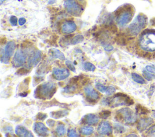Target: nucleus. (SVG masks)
<instances>
[{
  "label": "nucleus",
  "mask_w": 155,
  "mask_h": 137,
  "mask_svg": "<svg viewBox=\"0 0 155 137\" xmlns=\"http://www.w3.org/2000/svg\"><path fill=\"white\" fill-rule=\"evenodd\" d=\"M70 72L67 68H57L53 70V76L57 80H62L67 79L69 76Z\"/></svg>",
  "instance_id": "10"
},
{
  "label": "nucleus",
  "mask_w": 155,
  "mask_h": 137,
  "mask_svg": "<svg viewBox=\"0 0 155 137\" xmlns=\"http://www.w3.org/2000/svg\"><path fill=\"white\" fill-rule=\"evenodd\" d=\"M145 134L146 136H155V125L148 128L145 132Z\"/></svg>",
  "instance_id": "31"
},
{
  "label": "nucleus",
  "mask_w": 155,
  "mask_h": 137,
  "mask_svg": "<svg viewBox=\"0 0 155 137\" xmlns=\"http://www.w3.org/2000/svg\"><path fill=\"white\" fill-rule=\"evenodd\" d=\"M47 115L43 113H39L37 115V119L39 120H44L47 118Z\"/></svg>",
  "instance_id": "38"
},
{
  "label": "nucleus",
  "mask_w": 155,
  "mask_h": 137,
  "mask_svg": "<svg viewBox=\"0 0 155 137\" xmlns=\"http://www.w3.org/2000/svg\"><path fill=\"white\" fill-rule=\"evenodd\" d=\"M116 120L123 122L127 125H132L137 121V115L128 108H122L116 113L115 116Z\"/></svg>",
  "instance_id": "5"
},
{
  "label": "nucleus",
  "mask_w": 155,
  "mask_h": 137,
  "mask_svg": "<svg viewBox=\"0 0 155 137\" xmlns=\"http://www.w3.org/2000/svg\"><path fill=\"white\" fill-rule=\"evenodd\" d=\"M56 84L53 82H46L39 85L35 91V95L38 99H50L56 93Z\"/></svg>",
  "instance_id": "3"
},
{
  "label": "nucleus",
  "mask_w": 155,
  "mask_h": 137,
  "mask_svg": "<svg viewBox=\"0 0 155 137\" xmlns=\"http://www.w3.org/2000/svg\"><path fill=\"white\" fill-rule=\"evenodd\" d=\"M110 115H111V112L110 111V110H102V111L99 112V118L105 120L108 118V117L110 116Z\"/></svg>",
  "instance_id": "28"
},
{
  "label": "nucleus",
  "mask_w": 155,
  "mask_h": 137,
  "mask_svg": "<svg viewBox=\"0 0 155 137\" xmlns=\"http://www.w3.org/2000/svg\"><path fill=\"white\" fill-rule=\"evenodd\" d=\"M114 130L116 133L117 134H123L126 131V128L119 124H115Z\"/></svg>",
  "instance_id": "26"
},
{
  "label": "nucleus",
  "mask_w": 155,
  "mask_h": 137,
  "mask_svg": "<svg viewBox=\"0 0 155 137\" xmlns=\"http://www.w3.org/2000/svg\"><path fill=\"white\" fill-rule=\"evenodd\" d=\"M94 131V129L93 127L91 126H84L81 128L80 129V132L81 133L84 135H90L92 134V133Z\"/></svg>",
  "instance_id": "21"
},
{
  "label": "nucleus",
  "mask_w": 155,
  "mask_h": 137,
  "mask_svg": "<svg viewBox=\"0 0 155 137\" xmlns=\"http://www.w3.org/2000/svg\"><path fill=\"white\" fill-rule=\"evenodd\" d=\"M106 105L110 106L115 105V106H130L134 103V102L130 97H128L126 94L122 93H118L114 95L113 98L111 99H107L106 100Z\"/></svg>",
  "instance_id": "6"
},
{
  "label": "nucleus",
  "mask_w": 155,
  "mask_h": 137,
  "mask_svg": "<svg viewBox=\"0 0 155 137\" xmlns=\"http://www.w3.org/2000/svg\"><path fill=\"white\" fill-rule=\"evenodd\" d=\"M26 61V55L21 50H18L13 58L12 65L14 67H20L24 64Z\"/></svg>",
  "instance_id": "9"
},
{
  "label": "nucleus",
  "mask_w": 155,
  "mask_h": 137,
  "mask_svg": "<svg viewBox=\"0 0 155 137\" xmlns=\"http://www.w3.org/2000/svg\"><path fill=\"white\" fill-rule=\"evenodd\" d=\"M9 22L12 26H13V27H15V26H16L18 24V19L16 16L12 15L10 17Z\"/></svg>",
  "instance_id": "32"
},
{
  "label": "nucleus",
  "mask_w": 155,
  "mask_h": 137,
  "mask_svg": "<svg viewBox=\"0 0 155 137\" xmlns=\"http://www.w3.org/2000/svg\"><path fill=\"white\" fill-rule=\"evenodd\" d=\"M15 134L18 136L21 137H34V135L31 132L23 126H18L15 129Z\"/></svg>",
  "instance_id": "18"
},
{
  "label": "nucleus",
  "mask_w": 155,
  "mask_h": 137,
  "mask_svg": "<svg viewBox=\"0 0 155 137\" xmlns=\"http://www.w3.org/2000/svg\"><path fill=\"white\" fill-rule=\"evenodd\" d=\"M16 48L15 43L13 41L9 42L5 45L4 49V53L3 54L1 61L2 63L8 64L10 61V57L14 55Z\"/></svg>",
  "instance_id": "8"
},
{
  "label": "nucleus",
  "mask_w": 155,
  "mask_h": 137,
  "mask_svg": "<svg viewBox=\"0 0 155 137\" xmlns=\"http://www.w3.org/2000/svg\"><path fill=\"white\" fill-rule=\"evenodd\" d=\"M134 9L130 4L125 5L118 10L116 15V21L118 25L123 27L130 22L134 16Z\"/></svg>",
  "instance_id": "2"
},
{
  "label": "nucleus",
  "mask_w": 155,
  "mask_h": 137,
  "mask_svg": "<svg viewBox=\"0 0 155 137\" xmlns=\"http://www.w3.org/2000/svg\"><path fill=\"white\" fill-rule=\"evenodd\" d=\"M99 117L95 114H88L85 115L82 119L84 124L90 126H95L99 122Z\"/></svg>",
  "instance_id": "17"
},
{
  "label": "nucleus",
  "mask_w": 155,
  "mask_h": 137,
  "mask_svg": "<svg viewBox=\"0 0 155 137\" xmlns=\"http://www.w3.org/2000/svg\"><path fill=\"white\" fill-rule=\"evenodd\" d=\"M64 7L69 14L74 16H80L82 12V6L76 1V0H66L64 2Z\"/></svg>",
  "instance_id": "7"
},
{
  "label": "nucleus",
  "mask_w": 155,
  "mask_h": 137,
  "mask_svg": "<svg viewBox=\"0 0 155 137\" xmlns=\"http://www.w3.org/2000/svg\"><path fill=\"white\" fill-rule=\"evenodd\" d=\"M139 45L140 48L145 51H154L155 30L147 29L142 32L139 39Z\"/></svg>",
  "instance_id": "1"
},
{
  "label": "nucleus",
  "mask_w": 155,
  "mask_h": 137,
  "mask_svg": "<svg viewBox=\"0 0 155 137\" xmlns=\"http://www.w3.org/2000/svg\"><path fill=\"white\" fill-rule=\"evenodd\" d=\"M147 24V18L144 14H139L128 27V33L133 36H136Z\"/></svg>",
  "instance_id": "4"
},
{
  "label": "nucleus",
  "mask_w": 155,
  "mask_h": 137,
  "mask_svg": "<svg viewBox=\"0 0 155 137\" xmlns=\"http://www.w3.org/2000/svg\"><path fill=\"white\" fill-rule=\"evenodd\" d=\"M67 136H70V137H74V136H79L80 135H78L77 134L76 132L75 131L74 129H70V130H68Z\"/></svg>",
  "instance_id": "35"
},
{
  "label": "nucleus",
  "mask_w": 155,
  "mask_h": 137,
  "mask_svg": "<svg viewBox=\"0 0 155 137\" xmlns=\"http://www.w3.org/2000/svg\"><path fill=\"white\" fill-rule=\"evenodd\" d=\"M96 88L98 89L100 92L102 93H106L107 92V88L108 87H105L104 85H103L102 84H101V83H96Z\"/></svg>",
  "instance_id": "30"
},
{
  "label": "nucleus",
  "mask_w": 155,
  "mask_h": 137,
  "mask_svg": "<svg viewBox=\"0 0 155 137\" xmlns=\"http://www.w3.org/2000/svg\"><path fill=\"white\" fill-rule=\"evenodd\" d=\"M143 74L145 79L148 81H152L155 79V76L153 75L152 73L148 72L146 70H143Z\"/></svg>",
  "instance_id": "25"
},
{
  "label": "nucleus",
  "mask_w": 155,
  "mask_h": 137,
  "mask_svg": "<svg viewBox=\"0 0 155 137\" xmlns=\"http://www.w3.org/2000/svg\"><path fill=\"white\" fill-rule=\"evenodd\" d=\"M51 117H53L55 119H58L62 118V117H65L69 114L68 110H57V111L52 112L50 113Z\"/></svg>",
  "instance_id": "20"
},
{
  "label": "nucleus",
  "mask_w": 155,
  "mask_h": 137,
  "mask_svg": "<svg viewBox=\"0 0 155 137\" xmlns=\"http://www.w3.org/2000/svg\"><path fill=\"white\" fill-rule=\"evenodd\" d=\"M98 132L102 135H110L112 134V127L108 121H102L98 127Z\"/></svg>",
  "instance_id": "12"
},
{
  "label": "nucleus",
  "mask_w": 155,
  "mask_h": 137,
  "mask_svg": "<svg viewBox=\"0 0 155 137\" xmlns=\"http://www.w3.org/2000/svg\"><path fill=\"white\" fill-rule=\"evenodd\" d=\"M113 49V47L112 45H107V47H105V50L107 51H111Z\"/></svg>",
  "instance_id": "41"
},
{
  "label": "nucleus",
  "mask_w": 155,
  "mask_h": 137,
  "mask_svg": "<svg viewBox=\"0 0 155 137\" xmlns=\"http://www.w3.org/2000/svg\"><path fill=\"white\" fill-rule=\"evenodd\" d=\"M34 130L35 132L39 136H46L49 135V129L43 123L36 122L35 123L34 126Z\"/></svg>",
  "instance_id": "14"
},
{
  "label": "nucleus",
  "mask_w": 155,
  "mask_h": 137,
  "mask_svg": "<svg viewBox=\"0 0 155 137\" xmlns=\"http://www.w3.org/2000/svg\"><path fill=\"white\" fill-rule=\"evenodd\" d=\"M76 29V25L73 21H68L62 24L61 30L64 34H70L75 31Z\"/></svg>",
  "instance_id": "15"
},
{
  "label": "nucleus",
  "mask_w": 155,
  "mask_h": 137,
  "mask_svg": "<svg viewBox=\"0 0 155 137\" xmlns=\"http://www.w3.org/2000/svg\"><path fill=\"white\" fill-rule=\"evenodd\" d=\"M84 91L87 97V99L88 100L96 101L99 99V94L97 91L90 85L84 88Z\"/></svg>",
  "instance_id": "11"
},
{
  "label": "nucleus",
  "mask_w": 155,
  "mask_h": 137,
  "mask_svg": "<svg viewBox=\"0 0 155 137\" xmlns=\"http://www.w3.org/2000/svg\"><path fill=\"white\" fill-rule=\"evenodd\" d=\"M132 77L133 80L135 82H136L138 83H139V84H144V83H145V81L144 78L142 76H141L139 74H137V73H133L132 74Z\"/></svg>",
  "instance_id": "22"
},
{
  "label": "nucleus",
  "mask_w": 155,
  "mask_h": 137,
  "mask_svg": "<svg viewBox=\"0 0 155 137\" xmlns=\"http://www.w3.org/2000/svg\"><path fill=\"white\" fill-rule=\"evenodd\" d=\"M42 59V53L40 51H35L32 53L28 60V65L30 67H34L39 63Z\"/></svg>",
  "instance_id": "13"
},
{
  "label": "nucleus",
  "mask_w": 155,
  "mask_h": 137,
  "mask_svg": "<svg viewBox=\"0 0 155 137\" xmlns=\"http://www.w3.org/2000/svg\"><path fill=\"white\" fill-rule=\"evenodd\" d=\"M27 94H28V93H24V92H23V93H21L19 94V95H20V96H21V97H25V96H27Z\"/></svg>",
  "instance_id": "42"
},
{
  "label": "nucleus",
  "mask_w": 155,
  "mask_h": 137,
  "mask_svg": "<svg viewBox=\"0 0 155 137\" xmlns=\"http://www.w3.org/2000/svg\"><path fill=\"white\" fill-rule=\"evenodd\" d=\"M49 53H50L51 56L55 58L59 59L61 61L65 60V56H64V55L59 50L56 48H51L49 50Z\"/></svg>",
  "instance_id": "19"
},
{
  "label": "nucleus",
  "mask_w": 155,
  "mask_h": 137,
  "mask_svg": "<svg viewBox=\"0 0 155 137\" xmlns=\"http://www.w3.org/2000/svg\"><path fill=\"white\" fill-rule=\"evenodd\" d=\"M153 122V120L152 118H149V117L142 119L138 122L137 126L138 130L141 132L145 131V130L147 129V127L150 126L152 125Z\"/></svg>",
  "instance_id": "16"
},
{
  "label": "nucleus",
  "mask_w": 155,
  "mask_h": 137,
  "mask_svg": "<svg viewBox=\"0 0 155 137\" xmlns=\"http://www.w3.org/2000/svg\"><path fill=\"white\" fill-rule=\"evenodd\" d=\"M136 112L138 114H147L148 113H149V110L145 108L144 106H142L140 105H138L136 107Z\"/></svg>",
  "instance_id": "24"
},
{
  "label": "nucleus",
  "mask_w": 155,
  "mask_h": 137,
  "mask_svg": "<svg viewBox=\"0 0 155 137\" xmlns=\"http://www.w3.org/2000/svg\"><path fill=\"white\" fill-rule=\"evenodd\" d=\"M127 136H138V135H135V134H132V135H127Z\"/></svg>",
  "instance_id": "43"
},
{
  "label": "nucleus",
  "mask_w": 155,
  "mask_h": 137,
  "mask_svg": "<svg viewBox=\"0 0 155 137\" xmlns=\"http://www.w3.org/2000/svg\"><path fill=\"white\" fill-rule=\"evenodd\" d=\"M66 66L68 67V68L70 70L73 71V72H74V73L76 72V68H75V66L73 65V63L71 62L70 61H66Z\"/></svg>",
  "instance_id": "33"
},
{
  "label": "nucleus",
  "mask_w": 155,
  "mask_h": 137,
  "mask_svg": "<svg viewBox=\"0 0 155 137\" xmlns=\"http://www.w3.org/2000/svg\"><path fill=\"white\" fill-rule=\"evenodd\" d=\"M29 73V71L27 70L26 69H25V68H21L20 70H19L18 71V72H17V74L18 75H24V74H26Z\"/></svg>",
  "instance_id": "37"
},
{
  "label": "nucleus",
  "mask_w": 155,
  "mask_h": 137,
  "mask_svg": "<svg viewBox=\"0 0 155 137\" xmlns=\"http://www.w3.org/2000/svg\"><path fill=\"white\" fill-rule=\"evenodd\" d=\"M84 68L87 71H94L96 70V67L90 62H86L84 65Z\"/></svg>",
  "instance_id": "29"
},
{
  "label": "nucleus",
  "mask_w": 155,
  "mask_h": 137,
  "mask_svg": "<svg viewBox=\"0 0 155 137\" xmlns=\"http://www.w3.org/2000/svg\"><path fill=\"white\" fill-rule=\"evenodd\" d=\"M145 70L152 74H155V67L151 66V65H147L145 67Z\"/></svg>",
  "instance_id": "36"
},
{
  "label": "nucleus",
  "mask_w": 155,
  "mask_h": 137,
  "mask_svg": "<svg viewBox=\"0 0 155 137\" xmlns=\"http://www.w3.org/2000/svg\"><path fill=\"white\" fill-rule=\"evenodd\" d=\"M25 23H26V19L24 17H21L18 19V24L20 26L24 25Z\"/></svg>",
  "instance_id": "39"
},
{
  "label": "nucleus",
  "mask_w": 155,
  "mask_h": 137,
  "mask_svg": "<svg viewBox=\"0 0 155 137\" xmlns=\"http://www.w3.org/2000/svg\"><path fill=\"white\" fill-rule=\"evenodd\" d=\"M115 91H116V89H115V88H114V87H112V86H108V88H107V92H106V94L110 95L114 94V93H115Z\"/></svg>",
  "instance_id": "34"
},
{
  "label": "nucleus",
  "mask_w": 155,
  "mask_h": 137,
  "mask_svg": "<svg viewBox=\"0 0 155 137\" xmlns=\"http://www.w3.org/2000/svg\"><path fill=\"white\" fill-rule=\"evenodd\" d=\"M152 116L155 119V110H153V115H152Z\"/></svg>",
  "instance_id": "44"
},
{
  "label": "nucleus",
  "mask_w": 155,
  "mask_h": 137,
  "mask_svg": "<svg viewBox=\"0 0 155 137\" xmlns=\"http://www.w3.org/2000/svg\"><path fill=\"white\" fill-rule=\"evenodd\" d=\"M56 131V133H57L58 136H64V135L66 134V128L65 126H64L63 124H62V125L58 126Z\"/></svg>",
  "instance_id": "23"
},
{
  "label": "nucleus",
  "mask_w": 155,
  "mask_h": 137,
  "mask_svg": "<svg viewBox=\"0 0 155 137\" xmlns=\"http://www.w3.org/2000/svg\"><path fill=\"white\" fill-rule=\"evenodd\" d=\"M55 123V121L53 120H49L47 121V125H48L49 127H50L54 126Z\"/></svg>",
  "instance_id": "40"
},
{
  "label": "nucleus",
  "mask_w": 155,
  "mask_h": 137,
  "mask_svg": "<svg viewBox=\"0 0 155 137\" xmlns=\"http://www.w3.org/2000/svg\"><path fill=\"white\" fill-rule=\"evenodd\" d=\"M84 40V37L82 35H77L76 36H75L72 41H71V44L72 45H76L77 44H79V43H81V42H82Z\"/></svg>",
  "instance_id": "27"
}]
</instances>
